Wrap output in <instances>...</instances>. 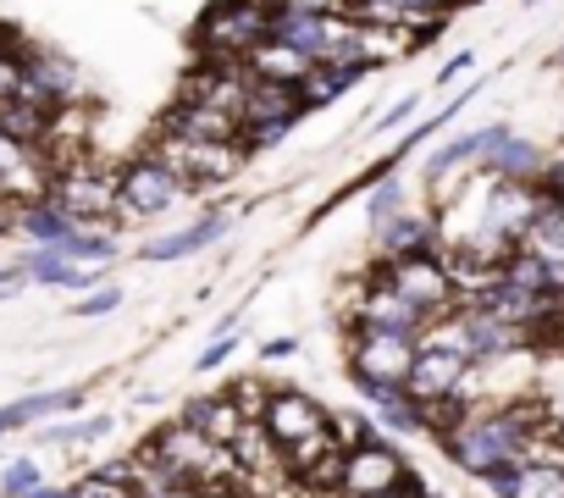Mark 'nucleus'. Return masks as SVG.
I'll list each match as a JSON object with an SVG mask.
<instances>
[{"label":"nucleus","instance_id":"f257e3e1","mask_svg":"<svg viewBox=\"0 0 564 498\" xmlns=\"http://www.w3.org/2000/svg\"><path fill=\"white\" fill-rule=\"evenodd\" d=\"M260 426L271 432V443L282 448V459H289V476H300L316 454L338 448L333 443V410H322L300 388H271L265 404H260Z\"/></svg>","mask_w":564,"mask_h":498},{"label":"nucleus","instance_id":"f03ea898","mask_svg":"<svg viewBox=\"0 0 564 498\" xmlns=\"http://www.w3.org/2000/svg\"><path fill=\"white\" fill-rule=\"evenodd\" d=\"M531 421H536V410H525V404L520 410H492V415H465V421H454L443 432V448H448L454 465H465L470 476H481L487 465L525 454Z\"/></svg>","mask_w":564,"mask_h":498},{"label":"nucleus","instance_id":"7ed1b4c3","mask_svg":"<svg viewBox=\"0 0 564 498\" xmlns=\"http://www.w3.org/2000/svg\"><path fill=\"white\" fill-rule=\"evenodd\" d=\"M260 40H271V7L265 0H216L194 29V45H199L205 62H243Z\"/></svg>","mask_w":564,"mask_h":498},{"label":"nucleus","instance_id":"20e7f679","mask_svg":"<svg viewBox=\"0 0 564 498\" xmlns=\"http://www.w3.org/2000/svg\"><path fill=\"white\" fill-rule=\"evenodd\" d=\"M371 278H382L393 294H404V300H410L415 311H426V316H443V311L459 305V300H454V283H448V272H443V249H410V256H382Z\"/></svg>","mask_w":564,"mask_h":498},{"label":"nucleus","instance_id":"39448f33","mask_svg":"<svg viewBox=\"0 0 564 498\" xmlns=\"http://www.w3.org/2000/svg\"><path fill=\"white\" fill-rule=\"evenodd\" d=\"M45 199H56L78 227H95L100 216L117 210V172L106 166H89L84 155L67 161V166H51L45 172Z\"/></svg>","mask_w":564,"mask_h":498},{"label":"nucleus","instance_id":"423d86ee","mask_svg":"<svg viewBox=\"0 0 564 498\" xmlns=\"http://www.w3.org/2000/svg\"><path fill=\"white\" fill-rule=\"evenodd\" d=\"M155 155L183 177V188H205V183H221L243 166V144L238 139H194V133H161L155 139Z\"/></svg>","mask_w":564,"mask_h":498},{"label":"nucleus","instance_id":"0eeeda50","mask_svg":"<svg viewBox=\"0 0 564 498\" xmlns=\"http://www.w3.org/2000/svg\"><path fill=\"white\" fill-rule=\"evenodd\" d=\"M183 199V177L161 155H139L117 172V210L122 216H161Z\"/></svg>","mask_w":564,"mask_h":498},{"label":"nucleus","instance_id":"6e6552de","mask_svg":"<svg viewBox=\"0 0 564 498\" xmlns=\"http://www.w3.org/2000/svg\"><path fill=\"white\" fill-rule=\"evenodd\" d=\"M415 366V338L388 327H355L349 338V377L355 382H404Z\"/></svg>","mask_w":564,"mask_h":498},{"label":"nucleus","instance_id":"1a4fd4ad","mask_svg":"<svg viewBox=\"0 0 564 498\" xmlns=\"http://www.w3.org/2000/svg\"><path fill=\"white\" fill-rule=\"evenodd\" d=\"M410 476L404 454L382 437H366L355 448H344V465H338V498H371V492H388Z\"/></svg>","mask_w":564,"mask_h":498},{"label":"nucleus","instance_id":"9d476101","mask_svg":"<svg viewBox=\"0 0 564 498\" xmlns=\"http://www.w3.org/2000/svg\"><path fill=\"white\" fill-rule=\"evenodd\" d=\"M349 322H355V327H388V333H410V338H415L432 316L415 311L404 294H393L382 278H371V283L349 300Z\"/></svg>","mask_w":564,"mask_h":498},{"label":"nucleus","instance_id":"9b49d317","mask_svg":"<svg viewBox=\"0 0 564 498\" xmlns=\"http://www.w3.org/2000/svg\"><path fill=\"white\" fill-rule=\"evenodd\" d=\"M18 95H29V100L45 106V111H56V106H78V95H84V73H78L73 62L40 51V56H23V89H18Z\"/></svg>","mask_w":564,"mask_h":498},{"label":"nucleus","instance_id":"f8f14e48","mask_svg":"<svg viewBox=\"0 0 564 498\" xmlns=\"http://www.w3.org/2000/svg\"><path fill=\"white\" fill-rule=\"evenodd\" d=\"M465 371H470V360L454 355V349H415V366H410L404 388L415 399H443V393L465 388Z\"/></svg>","mask_w":564,"mask_h":498},{"label":"nucleus","instance_id":"ddd939ff","mask_svg":"<svg viewBox=\"0 0 564 498\" xmlns=\"http://www.w3.org/2000/svg\"><path fill=\"white\" fill-rule=\"evenodd\" d=\"M232 459L243 465V476H249V492L260 487V476L265 481H276V476H289V459H282V448L271 443V432L260 426V421H243L238 432H232Z\"/></svg>","mask_w":564,"mask_h":498},{"label":"nucleus","instance_id":"4468645a","mask_svg":"<svg viewBox=\"0 0 564 498\" xmlns=\"http://www.w3.org/2000/svg\"><path fill=\"white\" fill-rule=\"evenodd\" d=\"M183 421L194 426V432H205V437H216V443H232V432L249 421L243 410H238V399H232V388H221V393H199V399H188V410H183Z\"/></svg>","mask_w":564,"mask_h":498},{"label":"nucleus","instance_id":"2eb2a0df","mask_svg":"<svg viewBox=\"0 0 564 498\" xmlns=\"http://www.w3.org/2000/svg\"><path fill=\"white\" fill-rule=\"evenodd\" d=\"M382 256H410V249H437V221L426 210H393L382 227H371Z\"/></svg>","mask_w":564,"mask_h":498},{"label":"nucleus","instance_id":"dca6fc26","mask_svg":"<svg viewBox=\"0 0 564 498\" xmlns=\"http://www.w3.org/2000/svg\"><path fill=\"white\" fill-rule=\"evenodd\" d=\"M360 78H366L360 67H344V62H311L305 78H300L294 89H300V106H305V111H322V106H333L338 95H349Z\"/></svg>","mask_w":564,"mask_h":498},{"label":"nucleus","instance_id":"f3484780","mask_svg":"<svg viewBox=\"0 0 564 498\" xmlns=\"http://www.w3.org/2000/svg\"><path fill=\"white\" fill-rule=\"evenodd\" d=\"M265 117H305L300 89H294V84H276V78H249V84H243V111H238V122H265Z\"/></svg>","mask_w":564,"mask_h":498},{"label":"nucleus","instance_id":"a211bd4d","mask_svg":"<svg viewBox=\"0 0 564 498\" xmlns=\"http://www.w3.org/2000/svg\"><path fill=\"white\" fill-rule=\"evenodd\" d=\"M227 227H232V216H205V221H194V227H183V232H166V238L144 243V261H183V256H199V249H210Z\"/></svg>","mask_w":564,"mask_h":498},{"label":"nucleus","instance_id":"6ab92c4d","mask_svg":"<svg viewBox=\"0 0 564 498\" xmlns=\"http://www.w3.org/2000/svg\"><path fill=\"white\" fill-rule=\"evenodd\" d=\"M84 404V388H51V393H29L18 404L0 410V437H7L12 426H34V421H51V415H67Z\"/></svg>","mask_w":564,"mask_h":498},{"label":"nucleus","instance_id":"aec40b11","mask_svg":"<svg viewBox=\"0 0 564 498\" xmlns=\"http://www.w3.org/2000/svg\"><path fill=\"white\" fill-rule=\"evenodd\" d=\"M238 67H243L249 78H276V84H300L311 62H305V56H300L294 45H282V40H260V45H254V51H249V56H243Z\"/></svg>","mask_w":564,"mask_h":498},{"label":"nucleus","instance_id":"412c9836","mask_svg":"<svg viewBox=\"0 0 564 498\" xmlns=\"http://www.w3.org/2000/svg\"><path fill=\"white\" fill-rule=\"evenodd\" d=\"M172 133H194V139H238V117L232 111H216V106H199V100H177V111L166 117Z\"/></svg>","mask_w":564,"mask_h":498},{"label":"nucleus","instance_id":"4be33fe9","mask_svg":"<svg viewBox=\"0 0 564 498\" xmlns=\"http://www.w3.org/2000/svg\"><path fill=\"white\" fill-rule=\"evenodd\" d=\"M481 161H487L492 177H514V183H536V172H542V150L525 144V139H514V133H503Z\"/></svg>","mask_w":564,"mask_h":498},{"label":"nucleus","instance_id":"5701e85b","mask_svg":"<svg viewBox=\"0 0 564 498\" xmlns=\"http://www.w3.org/2000/svg\"><path fill=\"white\" fill-rule=\"evenodd\" d=\"M45 128H51V111H45V106H34L29 95L0 100V133H12V139H23V144H34V150H40Z\"/></svg>","mask_w":564,"mask_h":498},{"label":"nucleus","instance_id":"b1692460","mask_svg":"<svg viewBox=\"0 0 564 498\" xmlns=\"http://www.w3.org/2000/svg\"><path fill=\"white\" fill-rule=\"evenodd\" d=\"M56 249H62L73 267H106V261L117 256V238H111L106 227H73Z\"/></svg>","mask_w":564,"mask_h":498},{"label":"nucleus","instance_id":"393cba45","mask_svg":"<svg viewBox=\"0 0 564 498\" xmlns=\"http://www.w3.org/2000/svg\"><path fill=\"white\" fill-rule=\"evenodd\" d=\"M117 421L111 415H84V421H51V426H40L34 437L40 443H56V448H73V443H95V437H106Z\"/></svg>","mask_w":564,"mask_h":498},{"label":"nucleus","instance_id":"a878e982","mask_svg":"<svg viewBox=\"0 0 564 498\" xmlns=\"http://www.w3.org/2000/svg\"><path fill=\"white\" fill-rule=\"evenodd\" d=\"M67 272H73V261L62 256L56 243H40L34 256L23 261V278L29 283H45V289H67Z\"/></svg>","mask_w":564,"mask_h":498},{"label":"nucleus","instance_id":"bb28decb","mask_svg":"<svg viewBox=\"0 0 564 498\" xmlns=\"http://www.w3.org/2000/svg\"><path fill=\"white\" fill-rule=\"evenodd\" d=\"M514 498H564V465L520 459V487H514Z\"/></svg>","mask_w":564,"mask_h":498},{"label":"nucleus","instance_id":"cd10ccee","mask_svg":"<svg viewBox=\"0 0 564 498\" xmlns=\"http://www.w3.org/2000/svg\"><path fill=\"white\" fill-rule=\"evenodd\" d=\"M34 487H45L40 459H12V465H7V476H0V498H29Z\"/></svg>","mask_w":564,"mask_h":498},{"label":"nucleus","instance_id":"c85d7f7f","mask_svg":"<svg viewBox=\"0 0 564 498\" xmlns=\"http://www.w3.org/2000/svg\"><path fill=\"white\" fill-rule=\"evenodd\" d=\"M393 210H404V183L399 177H382L377 194H371V227H382Z\"/></svg>","mask_w":564,"mask_h":498},{"label":"nucleus","instance_id":"c756f323","mask_svg":"<svg viewBox=\"0 0 564 498\" xmlns=\"http://www.w3.org/2000/svg\"><path fill=\"white\" fill-rule=\"evenodd\" d=\"M366 437H377V432H371V421H366L360 410L333 415V443H338V448H355V443H366Z\"/></svg>","mask_w":564,"mask_h":498},{"label":"nucleus","instance_id":"7c9ffc66","mask_svg":"<svg viewBox=\"0 0 564 498\" xmlns=\"http://www.w3.org/2000/svg\"><path fill=\"white\" fill-rule=\"evenodd\" d=\"M481 481H487L498 498H514V487H520V459H498V465H487Z\"/></svg>","mask_w":564,"mask_h":498},{"label":"nucleus","instance_id":"2f4dec72","mask_svg":"<svg viewBox=\"0 0 564 498\" xmlns=\"http://www.w3.org/2000/svg\"><path fill=\"white\" fill-rule=\"evenodd\" d=\"M122 300H128L122 289H95L89 300H78V305H73V316H111Z\"/></svg>","mask_w":564,"mask_h":498},{"label":"nucleus","instance_id":"473e14b6","mask_svg":"<svg viewBox=\"0 0 564 498\" xmlns=\"http://www.w3.org/2000/svg\"><path fill=\"white\" fill-rule=\"evenodd\" d=\"M232 349H238V338H232V333H216V338H210V349L199 355V371H216V366H221Z\"/></svg>","mask_w":564,"mask_h":498},{"label":"nucleus","instance_id":"72a5a7b5","mask_svg":"<svg viewBox=\"0 0 564 498\" xmlns=\"http://www.w3.org/2000/svg\"><path fill=\"white\" fill-rule=\"evenodd\" d=\"M89 476H95V481H106V487H128V481H133V459H111V465H95Z\"/></svg>","mask_w":564,"mask_h":498},{"label":"nucleus","instance_id":"f704fd0d","mask_svg":"<svg viewBox=\"0 0 564 498\" xmlns=\"http://www.w3.org/2000/svg\"><path fill=\"white\" fill-rule=\"evenodd\" d=\"M271 12H344L338 0H265Z\"/></svg>","mask_w":564,"mask_h":498},{"label":"nucleus","instance_id":"c9c22d12","mask_svg":"<svg viewBox=\"0 0 564 498\" xmlns=\"http://www.w3.org/2000/svg\"><path fill=\"white\" fill-rule=\"evenodd\" d=\"M410 111H415V100H399V106H393V111H388V117L377 122V133H388V128H399V122H404Z\"/></svg>","mask_w":564,"mask_h":498},{"label":"nucleus","instance_id":"e433bc0d","mask_svg":"<svg viewBox=\"0 0 564 498\" xmlns=\"http://www.w3.org/2000/svg\"><path fill=\"white\" fill-rule=\"evenodd\" d=\"M294 349H300V344H294V338H271V344H265V349H260V355H265V360H289V355H294Z\"/></svg>","mask_w":564,"mask_h":498},{"label":"nucleus","instance_id":"4c0bfd02","mask_svg":"<svg viewBox=\"0 0 564 498\" xmlns=\"http://www.w3.org/2000/svg\"><path fill=\"white\" fill-rule=\"evenodd\" d=\"M29 498H78V487H51V481H45V487H34Z\"/></svg>","mask_w":564,"mask_h":498},{"label":"nucleus","instance_id":"58836bf2","mask_svg":"<svg viewBox=\"0 0 564 498\" xmlns=\"http://www.w3.org/2000/svg\"><path fill=\"white\" fill-rule=\"evenodd\" d=\"M415 7H426V12H437V18H448V12L459 7V0H415Z\"/></svg>","mask_w":564,"mask_h":498},{"label":"nucleus","instance_id":"ea45409f","mask_svg":"<svg viewBox=\"0 0 564 498\" xmlns=\"http://www.w3.org/2000/svg\"><path fill=\"white\" fill-rule=\"evenodd\" d=\"M338 7H344V12H349V7H355V0H338Z\"/></svg>","mask_w":564,"mask_h":498}]
</instances>
